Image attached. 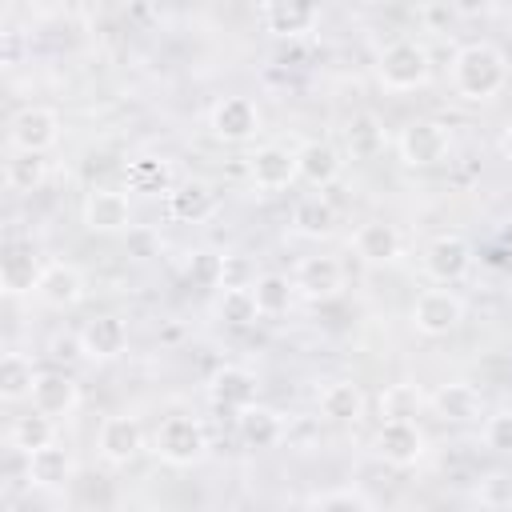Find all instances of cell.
Instances as JSON below:
<instances>
[{"label":"cell","instance_id":"cell-17","mask_svg":"<svg viewBox=\"0 0 512 512\" xmlns=\"http://www.w3.org/2000/svg\"><path fill=\"white\" fill-rule=\"evenodd\" d=\"M352 252L372 264V268H384V264H396L400 252H404V236L396 224L388 220H364L356 232H352Z\"/></svg>","mask_w":512,"mask_h":512},{"label":"cell","instance_id":"cell-43","mask_svg":"<svg viewBox=\"0 0 512 512\" xmlns=\"http://www.w3.org/2000/svg\"><path fill=\"white\" fill-rule=\"evenodd\" d=\"M508 412H512V400H508Z\"/></svg>","mask_w":512,"mask_h":512},{"label":"cell","instance_id":"cell-16","mask_svg":"<svg viewBox=\"0 0 512 512\" xmlns=\"http://www.w3.org/2000/svg\"><path fill=\"white\" fill-rule=\"evenodd\" d=\"M292 284H296V292L308 296V300H332V296H340V288H344V264H340L336 256H328V252L304 256V260L296 264V272H292Z\"/></svg>","mask_w":512,"mask_h":512},{"label":"cell","instance_id":"cell-26","mask_svg":"<svg viewBox=\"0 0 512 512\" xmlns=\"http://www.w3.org/2000/svg\"><path fill=\"white\" fill-rule=\"evenodd\" d=\"M124 188L128 192H140V196H168L176 184H172V164L160 160V156H136L124 164Z\"/></svg>","mask_w":512,"mask_h":512},{"label":"cell","instance_id":"cell-24","mask_svg":"<svg viewBox=\"0 0 512 512\" xmlns=\"http://www.w3.org/2000/svg\"><path fill=\"white\" fill-rule=\"evenodd\" d=\"M364 404L368 400H364V388L356 380H332L316 396V408L328 424H356L364 416Z\"/></svg>","mask_w":512,"mask_h":512},{"label":"cell","instance_id":"cell-11","mask_svg":"<svg viewBox=\"0 0 512 512\" xmlns=\"http://www.w3.org/2000/svg\"><path fill=\"white\" fill-rule=\"evenodd\" d=\"M44 260L36 252L32 240H8L4 256H0V288L8 296H24V292H36L40 276H44Z\"/></svg>","mask_w":512,"mask_h":512},{"label":"cell","instance_id":"cell-30","mask_svg":"<svg viewBox=\"0 0 512 512\" xmlns=\"http://www.w3.org/2000/svg\"><path fill=\"white\" fill-rule=\"evenodd\" d=\"M36 364L24 356V352H8L0 360V400L4 404H20V400H32V388H36Z\"/></svg>","mask_w":512,"mask_h":512},{"label":"cell","instance_id":"cell-5","mask_svg":"<svg viewBox=\"0 0 512 512\" xmlns=\"http://www.w3.org/2000/svg\"><path fill=\"white\" fill-rule=\"evenodd\" d=\"M60 140V116L44 104H24L20 112H12L8 120V144L12 152H36L44 156L48 148H56Z\"/></svg>","mask_w":512,"mask_h":512},{"label":"cell","instance_id":"cell-10","mask_svg":"<svg viewBox=\"0 0 512 512\" xmlns=\"http://www.w3.org/2000/svg\"><path fill=\"white\" fill-rule=\"evenodd\" d=\"M80 216H84V228L88 232L116 236V232H128L132 228V200L120 188H92L84 196Z\"/></svg>","mask_w":512,"mask_h":512},{"label":"cell","instance_id":"cell-22","mask_svg":"<svg viewBox=\"0 0 512 512\" xmlns=\"http://www.w3.org/2000/svg\"><path fill=\"white\" fill-rule=\"evenodd\" d=\"M296 164H300V180H304V184L328 188V184L340 176L344 156H340V148L328 144V140H304V144L296 148Z\"/></svg>","mask_w":512,"mask_h":512},{"label":"cell","instance_id":"cell-8","mask_svg":"<svg viewBox=\"0 0 512 512\" xmlns=\"http://www.w3.org/2000/svg\"><path fill=\"white\" fill-rule=\"evenodd\" d=\"M248 180L252 188L260 192H284L300 180V164H296V152L284 148V144H264L248 156Z\"/></svg>","mask_w":512,"mask_h":512},{"label":"cell","instance_id":"cell-36","mask_svg":"<svg viewBox=\"0 0 512 512\" xmlns=\"http://www.w3.org/2000/svg\"><path fill=\"white\" fill-rule=\"evenodd\" d=\"M184 276H188L192 288H220L224 284V256L212 252V248H200V252L188 256Z\"/></svg>","mask_w":512,"mask_h":512},{"label":"cell","instance_id":"cell-40","mask_svg":"<svg viewBox=\"0 0 512 512\" xmlns=\"http://www.w3.org/2000/svg\"><path fill=\"white\" fill-rule=\"evenodd\" d=\"M52 356H56V360H72V356H84V352H80V340H60V336H56V340H52Z\"/></svg>","mask_w":512,"mask_h":512},{"label":"cell","instance_id":"cell-2","mask_svg":"<svg viewBox=\"0 0 512 512\" xmlns=\"http://www.w3.org/2000/svg\"><path fill=\"white\" fill-rule=\"evenodd\" d=\"M376 76L388 92H416L432 80V56L420 40L400 36L376 56Z\"/></svg>","mask_w":512,"mask_h":512},{"label":"cell","instance_id":"cell-3","mask_svg":"<svg viewBox=\"0 0 512 512\" xmlns=\"http://www.w3.org/2000/svg\"><path fill=\"white\" fill-rule=\"evenodd\" d=\"M152 452L172 468H192L208 456V432L196 416H184V412L164 416L152 436Z\"/></svg>","mask_w":512,"mask_h":512},{"label":"cell","instance_id":"cell-34","mask_svg":"<svg viewBox=\"0 0 512 512\" xmlns=\"http://www.w3.org/2000/svg\"><path fill=\"white\" fill-rule=\"evenodd\" d=\"M216 316L232 328H248L256 324V300H252V288H224L220 300H216Z\"/></svg>","mask_w":512,"mask_h":512},{"label":"cell","instance_id":"cell-31","mask_svg":"<svg viewBox=\"0 0 512 512\" xmlns=\"http://www.w3.org/2000/svg\"><path fill=\"white\" fill-rule=\"evenodd\" d=\"M8 440H12V448H16V452L32 456V452H40V448L56 444V420L32 408V412H24V416H16V420H12Z\"/></svg>","mask_w":512,"mask_h":512},{"label":"cell","instance_id":"cell-19","mask_svg":"<svg viewBox=\"0 0 512 512\" xmlns=\"http://www.w3.org/2000/svg\"><path fill=\"white\" fill-rule=\"evenodd\" d=\"M76 404H80V384H76L68 372L48 368V372L36 376V388H32V408H36V412L60 420V416H72Z\"/></svg>","mask_w":512,"mask_h":512},{"label":"cell","instance_id":"cell-1","mask_svg":"<svg viewBox=\"0 0 512 512\" xmlns=\"http://www.w3.org/2000/svg\"><path fill=\"white\" fill-rule=\"evenodd\" d=\"M508 84V56L492 40H472L452 56V88L456 96L484 104L496 100Z\"/></svg>","mask_w":512,"mask_h":512},{"label":"cell","instance_id":"cell-29","mask_svg":"<svg viewBox=\"0 0 512 512\" xmlns=\"http://www.w3.org/2000/svg\"><path fill=\"white\" fill-rule=\"evenodd\" d=\"M236 432H240V440L248 448H272L284 436V420H280V412H272L264 404H252V408H244L236 416Z\"/></svg>","mask_w":512,"mask_h":512},{"label":"cell","instance_id":"cell-32","mask_svg":"<svg viewBox=\"0 0 512 512\" xmlns=\"http://www.w3.org/2000/svg\"><path fill=\"white\" fill-rule=\"evenodd\" d=\"M248 288H252V300H256L260 316H284L292 308V296H296V284L288 276H280V272H264Z\"/></svg>","mask_w":512,"mask_h":512},{"label":"cell","instance_id":"cell-27","mask_svg":"<svg viewBox=\"0 0 512 512\" xmlns=\"http://www.w3.org/2000/svg\"><path fill=\"white\" fill-rule=\"evenodd\" d=\"M72 468L76 464H72V452L64 444H48V448H40V452L28 456V480L36 488H48V492L64 488L72 480Z\"/></svg>","mask_w":512,"mask_h":512},{"label":"cell","instance_id":"cell-21","mask_svg":"<svg viewBox=\"0 0 512 512\" xmlns=\"http://www.w3.org/2000/svg\"><path fill=\"white\" fill-rule=\"evenodd\" d=\"M336 224H340V216L324 192H308L292 204V232L304 240H328L336 232Z\"/></svg>","mask_w":512,"mask_h":512},{"label":"cell","instance_id":"cell-41","mask_svg":"<svg viewBox=\"0 0 512 512\" xmlns=\"http://www.w3.org/2000/svg\"><path fill=\"white\" fill-rule=\"evenodd\" d=\"M500 156H504V160L512 164V120H508V124L500 128Z\"/></svg>","mask_w":512,"mask_h":512},{"label":"cell","instance_id":"cell-23","mask_svg":"<svg viewBox=\"0 0 512 512\" xmlns=\"http://www.w3.org/2000/svg\"><path fill=\"white\" fill-rule=\"evenodd\" d=\"M164 208H168V216L180 220V224H200V220L212 216L216 192H212L208 180H184V184H176V188L164 196Z\"/></svg>","mask_w":512,"mask_h":512},{"label":"cell","instance_id":"cell-28","mask_svg":"<svg viewBox=\"0 0 512 512\" xmlns=\"http://www.w3.org/2000/svg\"><path fill=\"white\" fill-rule=\"evenodd\" d=\"M384 148V124L376 120V112H352L344 124V152L352 160H372Z\"/></svg>","mask_w":512,"mask_h":512},{"label":"cell","instance_id":"cell-12","mask_svg":"<svg viewBox=\"0 0 512 512\" xmlns=\"http://www.w3.org/2000/svg\"><path fill=\"white\" fill-rule=\"evenodd\" d=\"M76 340H80V352L88 360H100V364L104 360H116L128 348V320L116 316V312H100V316L84 320V328L76 332Z\"/></svg>","mask_w":512,"mask_h":512},{"label":"cell","instance_id":"cell-13","mask_svg":"<svg viewBox=\"0 0 512 512\" xmlns=\"http://www.w3.org/2000/svg\"><path fill=\"white\" fill-rule=\"evenodd\" d=\"M256 392H260V380L240 364H224V368H216L208 376V400L220 412H236L240 416L244 408L256 404Z\"/></svg>","mask_w":512,"mask_h":512},{"label":"cell","instance_id":"cell-14","mask_svg":"<svg viewBox=\"0 0 512 512\" xmlns=\"http://www.w3.org/2000/svg\"><path fill=\"white\" fill-rule=\"evenodd\" d=\"M96 448L108 464H132L140 452H144V428L136 416H124V412H112L100 420V432H96Z\"/></svg>","mask_w":512,"mask_h":512},{"label":"cell","instance_id":"cell-37","mask_svg":"<svg viewBox=\"0 0 512 512\" xmlns=\"http://www.w3.org/2000/svg\"><path fill=\"white\" fill-rule=\"evenodd\" d=\"M484 444L492 452H512V412L508 408L484 416Z\"/></svg>","mask_w":512,"mask_h":512},{"label":"cell","instance_id":"cell-33","mask_svg":"<svg viewBox=\"0 0 512 512\" xmlns=\"http://www.w3.org/2000/svg\"><path fill=\"white\" fill-rule=\"evenodd\" d=\"M44 176H48V160L36 152H12L4 160V184L12 192H32L44 184Z\"/></svg>","mask_w":512,"mask_h":512},{"label":"cell","instance_id":"cell-39","mask_svg":"<svg viewBox=\"0 0 512 512\" xmlns=\"http://www.w3.org/2000/svg\"><path fill=\"white\" fill-rule=\"evenodd\" d=\"M316 512H368V508H364V500H356L348 492H332V496H324L316 504Z\"/></svg>","mask_w":512,"mask_h":512},{"label":"cell","instance_id":"cell-42","mask_svg":"<svg viewBox=\"0 0 512 512\" xmlns=\"http://www.w3.org/2000/svg\"><path fill=\"white\" fill-rule=\"evenodd\" d=\"M500 244L512 252V216H504V224H500Z\"/></svg>","mask_w":512,"mask_h":512},{"label":"cell","instance_id":"cell-18","mask_svg":"<svg viewBox=\"0 0 512 512\" xmlns=\"http://www.w3.org/2000/svg\"><path fill=\"white\" fill-rule=\"evenodd\" d=\"M36 300L64 312V308H76L84 300V272L76 264H64V260H52L36 284Z\"/></svg>","mask_w":512,"mask_h":512},{"label":"cell","instance_id":"cell-4","mask_svg":"<svg viewBox=\"0 0 512 512\" xmlns=\"http://www.w3.org/2000/svg\"><path fill=\"white\" fill-rule=\"evenodd\" d=\"M396 152L408 168H436L452 156V128L436 116H416L400 128Z\"/></svg>","mask_w":512,"mask_h":512},{"label":"cell","instance_id":"cell-6","mask_svg":"<svg viewBox=\"0 0 512 512\" xmlns=\"http://www.w3.org/2000/svg\"><path fill=\"white\" fill-rule=\"evenodd\" d=\"M460 320H464V300L452 288H424L416 296V304H412V328L420 336H428V340L456 332Z\"/></svg>","mask_w":512,"mask_h":512},{"label":"cell","instance_id":"cell-9","mask_svg":"<svg viewBox=\"0 0 512 512\" xmlns=\"http://www.w3.org/2000/svg\"><path fill=\"white\" fill-rule=\"evenodd\" d=\"M208 128L224 144H244V140H252L260 132V108L248 96H224V100L212 104Z\"/></svg>","mask_w":512,"mask_h":512},{"label":"cell","instance_id":"cell-7","mask_svg":"<svg viewBox=\"0 0 512 512\" xmlns=\"http://www.w3.org/2000/svg\"><path fill=\"white\" fill-rule=\"evenodd\" d=\"M472 244L460 236V232H440V236H432L428 240V248H424V272H428V280H436L440 288H448V284H460L468 272H472Z\"/></svg>","mask_w":512,"mask_h":512},{"label":"cell","instance_id":"cell-38","mask_svg":"<svg viewBox=\"0 0 512 512\" xmlns=\"http://www.w3.org/2000/svg\"><path fill=\"white\" fill-rule=\"evenodd\" d=\"M480 504L484 508H512V476L508 472H492L488 480H480Z\"/></svg>","mask_w":512,"mask_h":512},{"label":"cell","instance_id":"cell-35","mask_svg":"<svg viewBox=\"0 0 512 512\" xmlns=\"http://www.w3.org/2000/svg\"><path fill=\"white\" fill-rule=\"evenodd\" d=\"M424 404V392L416 384H388L380 392V416L384 420H412Z\"/></svg>","mask_w":512,"mask_h":512},{"label":"cell","instance_id":"cell-25","mask_svg":"<svg viewBox=\"0 0 512 512\" xmlns=\"http://www.w3.org/2000/svg\"><path fill=\"white\" fill-rule=\"evenodd\" d=\"M436 408L440 420L448 424H476L484 416V396L472 388V384H444L440 392H432L428 400Z\"/></svg>","mask_w":512,"mask_h":512},{"label":"cell","instance_id":"cell-15","mask_svg":"<svg viewBox=\"0 0 512 512\" xmlns=\"http://www.w3.org/2000/svg\"><path fill=\"white\" fill-rule=\"evenodd\" d=\"M376 456L392 468H412L424 456V432L416 428V420H380Z\"/></svg>","mask_w":512,"mask_h":512},{"label":"cell","instance_id":"cell-20","mask_svg":"<svg viewBox=\"0 0 512 512\" xmlns=\"http://www.w3.org/2000/svg\"><path fill=\"white\" fill-rule=\"evenodd\" d=\"M256 16H260L264 32H272L280 40H300L320 24V8L316 4H276L272 0V4H260Z\"/></svg>","mask_w":512,"mask_h":512}]
</instances>
